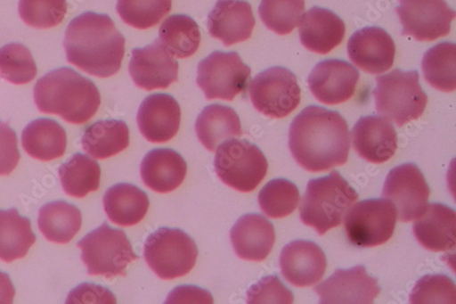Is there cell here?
<instances>
[{
  "mask_svg": "<svg viewBox=\"0 0 456 304\" xmlns=\"http://www.w3.org/2000/svg\"><path fill=\"white\" fill-rule=\"evenodd\" d=\"M289 146L295 161L310 172H322L347 163L351 135L336 111L311 105L293 120Z\"/></svg>",
  "mask_w": 456,
  "mask_h": 304,
  "instance_id": "obj_1",
  "label": "cell"
},
{
  "mask_svg": "<svg viewBox=\"0 0 456 304\" xmlns=\"http://www.w3.org/2000/svg\"><path fill=\"white\" fill-rule=\"evenodd\" d=\"M69 63L99 78L117 74L126 53V39L106 14L86 12L73 19L63 42Z\"/></svg>",
  "mask_w": 456,
  "mask_h": 304,
  "instance_id": "obj_2",
  "label": "cell"
},
{
  "mask_svg": "<svg viewBox=\"0 0 456 304\" xmlns=\"http://www.w3.org/2000/svg\"><path fill=\"white\" fill-rule=\"evenodd\" d=\"M34 101L40 111L60 116L73 125L91 120L101 105L96 86L70 68H60L37 82Z\"/></svg>",
  "mask_w": 456,
  "mask_h": 304,
  "instance_id": "obj_3",
  "label": "cell"
},
{
  "mask_svg": "<svg viewBox=\"0 0 456 304\" xmlns=\"http://www.w3.org/2000/svg\"><path fill=\"white\" fill-rule=\"evenodd\" d=\"M359 195L338 171L310 180L299 212L301 221L319 235L338 226Z\"/></svg>",
  "mask_w": 456,
  "mask_h": 304,
  "instance_id": "obj_4",
  "label": "cell"
},
{
  "mask_svg": "<svg viewBox=\"0 0 456 304\" xmlns=\"http://www.w3.org/2000/svg\"><path fill=\"white\" fill-rule=\"evenodd\" d=\"M417 70L395 69L376 78L372 94L379 116L394 121L399 127L419 119L428 103Z\"/></svg>",
  "mask_w": 456,
  "mask_h": 304,
  "instance_id": "obj_5",
  "label": "cell"
},
{
  "mask_svg": "<svg viewBox=\"0 0 456 304\" xmlns=\"http://www.w3.org/2000/svg\"><path fill=\"white\" fill-rule=\"evenodd\" d=\"M89 275L107 279L126 276L127 266L139 259L125 232L104 222L77 243Z\"/></svg>",
  "mask_w": 456,
  "mask_h": 304,
  "instance_id": "obj_6",
  "label": "cell"
},
{
  "mask_svg": "<svg viewBox=\"0 0 456 304\" xmlns=\"http://www.w3.org/2000/svg\"><path fill=\"white\" fill-rule=\"evenodd\" d=\"M144 259L150 269L163 280H174L188 275L195 267L199 249L184 232L161 227L151 234L143 247Z\"/></svg>",
  "mask_w": 456,
  "mask_h": 304,
  "instance_id": "obj_7",
  "label": "cell"
},
{
  "mask_svg": "<svg viewBox=\"0 0 456 304\" xmlns=\"http://www.w3.org/2000/svg\"><path fill=\"white\" fill-rule=\"evenodd\" d=\"M214 167L224 184L248 193H252L267 175L269 164L256 144L231 139L217 147Z\"/></svg>",
  "mask_w": 456,
  "mask_h": 304,
  "instance_id": "obj_8",
  "label": "cell"
},
{
  "mask_svg": "<svg viewBox=\"0 0 456 304\" xmlns=\"http://www.w3.org/2000/svg\"><path fill=\"white\" fill-rule=\"evenodd\" d=\"M251 69L236 52H214L198 68L197 84L208 100L233 101L250 81Z\"/></svg>",
  "mask_w": 456,
  "mask_h": 304,
  "instance_id": "obj_9",
  "label": "cell"
},
{
  "mask_svg": "<svg viewBox=\"0 0 456 304\" xmlns=\"http://www.w3.org/2000/svg\"><path fill=\"white\" fill-rule=\"evenodd\" d=\"M350 242L361 248L383 245L394 235L397 221L395 205L386 199L358 202L346 215Z\"/></svg>",
  "mask_w": 456,
  "mask_h": 304,
  "instance_id": "obj_10",
  "label": "cell"
},
{
  "mask_svg": "<svg viewBox=\"0 0 456 304\" xmlns=\"http://www.w3.org/2000/svg\"><path fill=\"white\" fill-rule=\"evenodd\" d=\"M300 87L296 75L284 67H273L256 76L249 85L252 104L262 115L283 119L299 105Z\"/></svg>",
  "mask_w": 456,
  "mask_h": 304,
  "instance_id": "obj_11",
  "label": "cell"
},
{
  "mask_svg": "<svg viewBox=\"0 0 456 304\" xmlns=\"http://www.w3.org/2000/svg\"><path fill=\"white\" fill-rule=\"evenodd\" d=\"M396 12L403 25V36L418 42H434L447 36L455 18L445 0H398Z\"/></svg>",
  "mask_w": 456,
  "mask_h": 304,
  "instance_id": "obj_12",
  "label": "cell"
},
{
  "mask_svg": "<svg viewBox=\"0 0 456 304\" xmlns=\"http://www.w3.org/2000/svg\"><path fill=\"white\" fill-rule=\"evenodd\" d=\"M429 196L430 187L426 177L414 164L394 168L386 179L383 197L395 205L402 222L419 218L428 206Z\"/></svg>",
  "mask_w": 456,
  "mask_h": 304,
  "instance_id": "obj_13",
  "label": "cell"
},
{
  "mask_svg": "<svg viewBox=\"0 0 456 304\" xmlns=\"http://www.w3.org/2000/svg\"><path fill=\"white\" fill-rule=\"evenodd\" d=\"M179 64L159 40L132 52L129 72L134 84L146 91L167 89L178 81Z\"/></svg>",
  "mask_w": 456,
  "mask_h": 304,
  "instance_id": "obj_14",
  "label": "cell"
},
{
  "mask_svg": "<svg viewBox=\"0 0 456 304\" xmlns=\"http://www.w3.org/2000/svg\"><path fill=\"white\" fill-rule=\"evenodd\" d=\"M314 290L322 304H370L381 292L378 280L370 277L362 265L337 270Z\"/></svg>",
  "mask_w": 456,
  "mask_h": 304,
  "instance_id": "obj_15",
  "label": "cell"
},
{
  "mask_svg": "<svg viewBox=\"0 0 456 304\" xmlns=\"http://www.w3.org/2000/svg\"><path fill=\"white\" fill-rule=\"evenodd\" d=\"M360 79L358 70L346 61L330 59L319 62L312 70L308 85L315 98L333 105L349 101Z\"/></svg>",
  "mask_w": 456,
  "mask_h": 304,
  "instance_id": "obj_16",
  "label": "cell"
},
{
  "mask_svg": "<svg viewBox=\"0 0 456 304\" xmlns=\"http://www.w3.org/2000/svg\"><path fill=\"white\" fill-rule=\"evenodd\" d=\"M395 52L391 35L379 27H366L356 31L348 43L351 61L370 74L389 70L395 62Z\"/></svg>",
  "mask_w": 456,
  "mask_h": 304,
  "instance_id": "obj_17",
  "label": "cell"
},
{
  "mask_svg": "<svg viewBox=\"0 0 456 304\" xmlns=\"http://www.w3.org/2000/svg\"><path fill=\"white\" fill-rule=\"evenodd\" d=\"M283 277L296 287L317 284L327 268L325 253L316 243L295 241L284 247L280 257Z\"/></svg>",
  "mask_w": 456,
  "mask_h": 304,
  "instance_id": "obj_18",
  "label": "cell"
},
{
  "mask_svg": "<svg viewBox=\"0 0 456 304\" xmlns=\"http://www.w3.org/2000/svg\"><path fill=\"white\" fill-rule=\"evenodd\" d=\"M180 123V105L167 94L149 95L138 110L137 124L140 132L151 143L170 141L176 136Z\"/></svg>",
  "mask_w": 456,
  "mask_h": 304,
  "instance_id": "obj_19",
  "label": "cell"
},
{
  "mask_svg": "<svg viewBox=\"0 0 456 304\" xmlns=\"http://www.w3.org/2000/svg\"><path fill=\"white\" fill-rule=\"evenodd\" d=\"M256 21L251 5L244 0H217L208 15V32L224 46L250 39Z\"/></svg>",
  "mask_w": 456,
  "mask_h": 304,
  "instance_id": "obj_20",
  "label": "cell"
},
{
  "mask_svg": "<svg viewBox=\"0 0 456 304\" xmlns=\"http://www.w3.org/2000/svg\"><path fill=\"white\" fill-rule=\"evenodd\" d=\"M353 143L364 160L382 164L389 161L398 147L397 133L392 123L382 117H362L353 130Z\"/></svg>",
  "mask_w": 456,
  "mask_h": 304,
  "instance_id": "obj_21",
  "label": "cell"
},
{
  "mask_svg": "<svg viewBox=\"0 0 456 304\" xmlns=\"http://www.w3.org/2000/svg\"><path fill=\"white\" fill-rule=\"evenodd\" d=\"M231 240L240 259L260 262L267 259L275 244L274 226L260 214H247L233 226Z\"/></svg>",
  "mask_w": 456,
  "mask_h": 304,
  "instance_id": "obj_22",
  "label": "cell"
},
{
  "mask_svg": "<svg viewBox=\"0 0 456 304\" xmlns=\"http://www.w3.org/2000/svg\"><path fill=\"white\" fill-rule=\"evenodd\" d=\"M346 27L334 12L314 7L303 14L298 27L300 42L307 50L328 54L345 39Z\"/></svg>",
  "mask_w": 456,
  "mask_h": 304,
  "instance_id": "obj_23",
  "label": "cell"
},
{
  "mask_svg": "<svg viewBox=\"0 0 456 304\" xmlns=\"http://www.w3.org/2000/svg\"><path fill=\"white\" fill-rule=\"evenodd\" d=\"M418 242L428 251L440 252L456 245V213L444 204H430L413 224Z\"/></svg>",
  "mask_w": 456,
  "mask_h": 304,
  "instance_id": "obj_24",
  "label": "cell"
},
{
  "mask_svg": "<svg viewBox=\"0 0 456 304\" xmlns=\"http://www.w3.org/2000/svg\"><path fill=\"white\" fill-rule=\"evenodd\" d=\"M141 177L144 185L158 193L174 192L183 182L187 164L176 151L158 148L149 152L141 163Z\"/></svg>",
  "mask_w": 456,
  "mask_h": 304,
  "instance_id": "obj_25",
  "label": "cell"
},
{
  "mask_svg": "<svg viewBox=\"0 0 456 304\" xmlns=\"http://www.w3.org/2000/svg\"><path fill=\"white\" fill-rule=\"evenodd\" d=\"M149 205L146 193L129 183L112 185L103 197V208L108 218L122 226H132L141 222Z\"/></svg>",
  "mask_w": 456,
  "mask_h": 304,
  "instance_id": "obj_26",
  "label": "cell"
},
{
  "mask_svg": "<svg viewBox=\"0 0 456 304\" xmlns=\"http://www.w3.org/2000/svg\"><path fill=\"white\" fill-rule=\"evenodd\" d=\"M21 143L28 156L48 162L64 155L67 148V135L58 122L41 119L25 127L21 135Z\"/></svg>",
  "mask_w": 456,
  "mask_h": 304,
  "instance_id": "obj_27",
  "label": "cell"
},
{
  "mask_svg": "<svg viewBox=\"0 0 456 304\" xmlns=\"http://www.w3.org/2000/svg\"><path fill=\"white\" fill-rule=\"evenodd\" d=\"M197 136L210 152L226 139L242 136V127L237 111L226 105L214 103L205 107L196 122Z\"/></svg>",
  "mask_w": 456,
  "mask_h": 304,
  "instance_id": "obj_28",
  "label": "cell"
},
{
  "mask_svg": "<svg viewBox=\"0 0 456 304\" xmlns=\"http://www.w3.org/2000/svg\"><path fill=\"white\" fill-rule=\"evenodd\" d=\"M130 144L129 127L121 120L107 119L90 126L82 138L86 153L95 160L117 156Z\"/></svg>",
  "mask_w": 456,
  "mask_h": 304,
  "instance_id": "obj_29",
  "label": "cell"
},
{
  "mask_svg": "<svg viewBox=\"0 0 456 304\" xmlns=\"http://www.w3.org/2000/svg\"><path fill=\"white\" fill-rule=\"evenodd\" d=\"M82 224L81 210L63 201L45 205L37 219L39 229L46 240L59 244L69 243L80 232Z\"/></svg>",
  "mask_w": 456,
  "mask_h": 304,
  "instance_id": "obj_30",
  "label": "cell"
},
{
  "mask_svg": "<svg viewBox=\"0 0 456 304\" xmlns=\"http://www.w3.org/2000/svg\"><path fill=\"white\" fill-rule=\"evenodd\" d=\"M36 240L28 218L16 209L0 210V259L12 263L24 258Z\"/></svg>",
  "mask_w": 456,
  "mask_h": 304,
  "instance_id": "obj_31",
  "label": "cell"
},
{
  "mask_svg": "<svg viewBox=\"0 0 456 304\" xmlns=\"http://www.w3.org/2000/svg\"><path fill=\"white\" fill-rule=\"evenodd\" d=\"M158 40L172 57L184 59L198 52L201 43V32L192 18L176 14L168 17L162 23Z\"/></svg>",
  "mask_w": 456,
  "mask_h": 304,
  "instance_id": "obj_32",
  "label": "cell"
},
{
  "mask_svg": "<svg viewBox=\"0 0 456 304\" xmlns=\"http://www.w3.org/2000/svg\"><path fill=\"white\" fill-rule=\"evenodd\" d=\"M59 175L64 193L73 198H86L100 187V165L86 155L75 154L61 166Z\"/></svg>",
  "mask_w": 456,
  "mask_h": 304,
  "instance_id": "obj_33",
  "label": "cell"
},
{
  "mask_svg": "<svg viewBox=\"0 0 456 304\" xmlns=\"http://www.w3.org/2000/svg\"><path fill=\"white\" fill-rule=\"evenodd\" d=\"M456 45L442 43L426 53L422 68L426 81L435 89L451 93L456 88Z\"/></svg>",
  "mask_w": 456,
  "mask_h": 304,
  "instance_id": "obj_34",
  "label": "cell"
},
{
  "mask_svg": "<svg viewBox=\"0 0 456 304\" xmlns=\"http://www.w3.org/2000/svg\"><path fill=\"white\" fill-rule=\"evenodd\" d=\"M300 201L297 186L285 178H278L265 185L258 194V204L265 215L282 218L295 211Z\"/></svg>",
  "mask_w": 456,
  "mask_h": 304,
  "instance_id": "obj_35",
  "label": "cell"
},
{
  "mask_svg": "<svg viewBox=\"0 0 456 304\" xmlns=\"http://www.w3.org/2000/svg\"><path fill=\"white\" fill-rule=\"evenodd\" d=\"M305 0H261L258 13L263 23L279 35H287L298 25Z\"/></svg>",
  "mask_w": 456,
  "mask_h": 304,
  "instance_id": "obj_36",
  "label": "cell"
},
{
  "mask_svg": "<svg viewBox=\"0 0 456 304\" xmlns=\"http://www.w3.org/2000/svg\"><path fill=\"white\" fill-rule=\"evenodd\" d=\"M118 12L129 26L147 29L158 25L172 10V0H118Z\"/></svg>",
  "mask_w": 456,
  "mask_h": 304,
  "instance_id": "obj_37",
  "label": "cell"
},
{
  "mask_svg": "<svg viewBox=\"0 0 456 304\" xmlns=\"http://www.w3.org/2000/svg\"><path fill=\"white\" fill-rule=\"evenodd\" d=\"M37 66L29 50L20 44H10L0 49V76L16 85H26L37 75Z\"/></svg>",
  "mask_w": 456,
  "mask_h": 304,
  "instance_id": "obj_38",
  "label": "cell"
},
{
  "mask_svg": "<svg viewBox=\"0 0 456 304\" xmlns=\"http://www.w3.org/2000/svg\"><path fill=\"white\" fill-rule=\"evenodd\" d=\"M67 13L66 0H20L19 14L29 27L46 29L60 25Z\"/></svg>",
  "mask_w": 456,
  "mask_h": 304,
  "instance_id": "obj_39",
  "label": "cell"
},
{
  "mask_svg": "<svg viewBox=\"0 0 456 304\" xmlns=\"http://www.w3.org/2000/svg\"><path fill=\"white\" fill-rule=\"evenodd\" d=\"M454 283L443 275H426L418 281L410 295L411 304H455Z\"/></svg>",
  "mask_w": 456,
  "mask_h": 304,
  "instance_id": "obj_40",
  "label": "cell"
},
{
  "mask_svg": "<svg viewBox=\"0 0 456 304\" xmlns=\"http://www.w3.org/2000/svg\"><path fill=\"white\" fill-rule=\"evenodd\" d=\"M293 301L291 291L275 275L263 278L248 291L249 304H291Z\"/></svg>",
  "mask_w": 456,
  "mask_h": 304,
  "instance_id": "obj_41",
  "label": "cell"
},
{
  "mask_svg": "<svg viewBox=\"0 0 456 304\" xmlns=\"http://www.w3.org/2000/svg\"><path fill=\"white\" fill-rule=\"evenodd\" d=\"M20 160L18 138L14 130L0 121V176H9Z\"/></svg>",
  "mask_w": 456,
  "mask_h": 304,
  "instance_id": "obj_42",
  "label": "cell"
},
{
  "mask_svg": "<svg viewBox=\"0 0 456 304\" xmlns=\"http://www.w3.org/2000/svg\"><path fill=\"white\" fill-rule=\"evenodd\" d=\"M117 298L107 288L94 284L83 283L73 289L66 300L68 304H87V303H117Z\"/></svg>",
  "mask_w": 456,
  "mask_h": 304,
  "instance_id": "obj_43",
  "label": "cell"
},
{
  "mask_svg": "<svg viewBox=\"0 0 456 304\" xmlns=\"http://www.w3.org/2000/svg\"><path fill=\"white\" fill-rule=\"evenodd\" d=\"M214 302L211 293L194 285H181L175 288L167 296L166 303H203Z\"/></svg>",
  "mask_w": 456,
  "mask_h": 304,
  "instance_id": "obj_44",
  "label": "cell"
},
{
  "mask_svg": "<svg viewBox=\"0 0 456 304\" xmlns=\"http://www.w3.org/2000/svg\"><path fill=\"white\" fill-rule=\"evenodd\" d=\"M15 296V288L7 274L0 272V304H11Z\"/></svg>",
  "mask_w": 456,
  "mask_h": 304,
  "instance_id": "obj_45",
  "label": "cell"
}]
</instances>
